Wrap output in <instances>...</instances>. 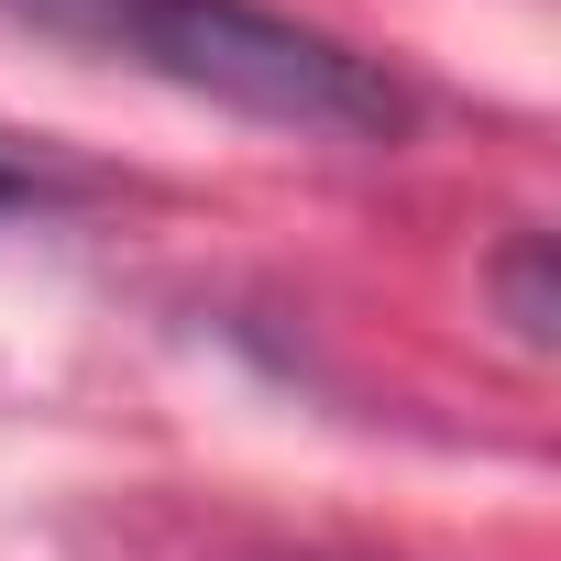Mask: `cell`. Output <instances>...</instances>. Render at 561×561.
<instances>
[{
  "label": "cell",
  "mask_w": 561,
  "mask_h": 561,
  "mask_svg": "<svg viewBox=\"0 0 561 561\" xmlns=\"http://www.w3.org/2000/svg\"><path fill=\"white\" fill-rule=\"evenodd\" d=\"M12 23L89 45L111 67H144L165 89H198L220 111H253L275 133H331V144H386L408 122L397 78H375L353 45L264 12V0H0Z\"/></svg>",
  "instance_id": "6da1fadb"
},
{
  "label": "cell",
  "mask_w": 561,
  "mask_h": 561,
  "mask_svg": "<svg viewBox=\"0 0 561 561\" xmlns=\"http://www.w3.org/2000/svg\"><path fill=\"white\" fill-rule=\"evenodd\" d=\"M0 209H12V176H0Z\"/></svg>",
  "instance_id": "7a4b0ae2"
}]
</instances>
